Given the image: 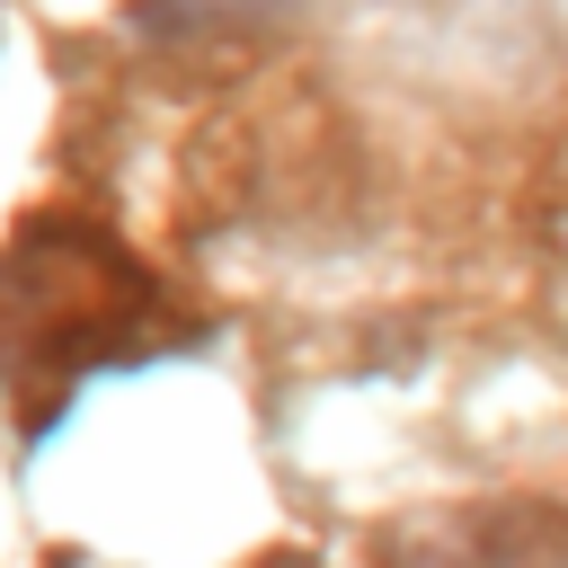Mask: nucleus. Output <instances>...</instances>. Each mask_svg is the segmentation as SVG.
<instances>
[]
</instances>
